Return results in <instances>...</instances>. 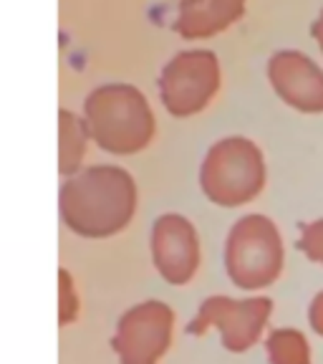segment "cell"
I'll use <instances>...</instances> for the list:
<instances>
[{"label": "cell", "instance_id": "cell-3", "mask_svg": "<svg viewBox=\"0 0 323 364\" xmlns=\"http://www.w3.org/2000/svg\"><path fill=\"white\" fill-rule=\"evenodd\" d=\"M199 188L220 208H240L265 188V159L245 136L217 139L202 159Z\"/></svg>", "mask_w": 323, "mask_h": 364}, {"label": "cell", "instance_id": "cell-2", "mask_svg": "<svg viewBox=\"0 0 323 364\" xmlns=\"http://www.w3.org/2000/svg\"><path fill=\"white\" fill-rule=\"evenodd\" d=\"M89 139L104 152L136 154L154 139V114L147 97L131 84H104L84 102Z\"/></svg>", "mask_w": 323, "mask_h": 364}, {"label": "cell", "instance_id": "cell-13", "mask_svg": "<svg viewBox=\"0 0 323 364\" xmlns=\"http://www.w3.org/2000/svg\"><path fill=\"white\" fill-rule=\"evenodd\" d=\"M81 311V299L76 294V284L68 271H58V321L61 326L74 324Z\"/></svg>", "mask_w": 323, "mask_h": 364}, {"label": "cell", "instance_id": "cell-9", "mask_svg": "<svg viewBox=\"0 0 323 364\" xmlns=\"http://www.w3.org/2000/svg\"><path fill=\"white\" fill-rule=\"evenodd\" d=\"M268 79L288 107L306 114L323 112V71L306 53H273L268 61Z\"/></svg>", "mask_w": 323, "mask_h": 364}, {"label": "cell", "instance_id": "cell-12", "mask_svg": "<svg viewBox=\"0 0 323 364\" xmlns=\"http://www.w3.org/2000/svg\"><path fill=\"white\" fill-rule=\"evenodd\" d=\"M270 364H311L308 339L298 329H275L265 341Z\"/></svg>", "mask_w": 323, "mask_h": 364}, {"label": "cell", "instance_id": "cell-6", "mask_svg": "<svg viewBox=\"0 0 323 364\" xmlns=\"http://www.w3.org/2000/svg\"><path fill=\"white\" fill-rule=\"evenodd\" d=\"M270 311L273 301L268 296H253V299L210 296L199 304L195 318L187 324V334L202 336L210 329H217L227 352H248L261 339Z\"/></svg>", "mask_w": 323, "mask_h": 364}, {"label": "cell", "instance_id": "cell-11", "mask_svg": "<svg viewBox=\"0 0 323 364\" xmlns=\"http://www.w3.org/2000/svg\"><path fill=\"white\" fill-rule=\"evenodd\" d=\"M89 129L84 119H79L74 112H58V170L61 175L71 177L81 170V159L86 154Z\"/></svg>", "mask_w": 323, "mask_h": 364}, {"label": "cell", "instance_id": "cell-14", "mask_svg": "<svg viewBox=\"0 0 323 364\" xmlns=\"http://www.w3.org/2000/svg\"><path fill=\"white\" fill-rule=\"evenodd\" d=\"M298 248H301L313 263H323V220L301 223Z\"/></svg>", "mask_w": 323, "mask_h": 364}, {"label": "cell", "instance_id": "cell-16", "mask_svg": "<svg viewBox=\"0 0 323 364\" xmlns=\"http://www.w3.org/2000/svg\"><path fill=\"white\" fill-rule=\"evenodd\" d=\"M311 33H313V38L318 41V46H321V51H323V11H321V16H318V21L311 26Z\"/></svg>", "mask_w": 323, "mask_h": 364}, {"label": "cell", "instance_id": "cell-7", "mask_svg": "<svg viewBox=\"0 0 323 364\" xmlns=\"http://www.w3.org/2000/svg\"><path fill=\"white\" fill-rule=\"evenodd\" d=\"M175 311L165 301H142L116 321L111 349L121 364H157L172 347Z\"/></svg>", "mask_w": 323, "mask_h": 364}, {"label": "cell", "instance_id": "cell-4", "mask_svg": "<svg viewBox=\"0 0 323 364\" xmlns=\"http://www.w3.org/2000/svg\"><path fill=\"white\" fill-rule=\"evenodd\" d=\"M225 271L238 289L258 291L275 284L283 271V240L265 215H245L230 228L225 243Z\"/></svg>", "mask_w": 323, "mask_h": 364}, {"label": "cell", "instance_id": "cell-15", "mask_svg": "<svg viewBox=\"0 0 323 364\" xmlns=\"http://www.w3.org/2000/svg\"><path fill=\"white\" fill-rule=\"evenodd\" d=\"M308 321H311L313 331L323 336V291L311 301V309H308Z\"/></svg>", "mask_w": 323, "mask_h": 364}, {"label": "cell", "instance_id": "cell-8", "mask_svg": "<svg viewBox=\"0 0 323 364\" xmlns=\"http://www.w3.org/2000/svg\"><path fill=\"white\" fill-rule=\"evenodd\" d=\"M199 238L185 215L167 213L152 225V263L167 284L185 286L199 268Z\"/></svg>", "mask_w": 323, "mask_h": 364}, {"label": "cell", "instance_id": "cell-1", "mask_svg": "<svg viewBox=\"0 0 323 364\" xmlns=\"http://www.w3.org/2000/svg\"><path fill=\"white\" fill-rule=\"evenodd\" d=\"M136 198V182L124 167L94 165L63 182L58 213L71 233L81 238H109L129 228Z\"/></svg>", "mask_w": 323, "mask_h": 364}, {"label": "cell", "instance_id": "cell-10", "mask_svg": "<svg viewBox=\"0 0 323 364\" xmlns=\"http://www.w3.org/2000/svg\"><path fill=\"white\" fill-rule=\"evenodd\" d=\"M245 13V0H177L172 31L182 38H207L230 28Z\"/></svg>", "mask_w": 323, "mask_h": 364}, {"label": "cell", "instance_id": "cell-5", "mask_svg": "<svg viewBox=\"0 0 323 364\" xmlns=\"http://www.w3.org/2000/svg\"><path fill=\"white\" fill-rule=\"evenodd\" d=\"M220 91V61L207 48L180 51L159 76V97L172 117H192L210 107Z\"/></svg>", "mask_w": 323, "mask_h": 364}]
</instances>
